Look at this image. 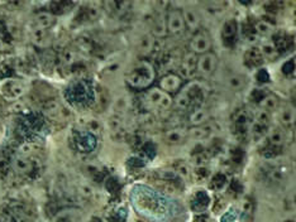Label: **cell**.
<instances>
[{"label": "cell", "mask_w": 296, "mask_h": 222, "mask_svg": "<svg viewBox=\"0 0 296 222\" xmlns=\"http://www.w3.org/2000/svg\"><path fill=\"white\" fill-rule=\"evenodd\" d=\"M156 81V68L150 61L140 60L135 62L125 76L128 87L134 91H145Z\"/></svg>", "instance_id": "6da1fadb"}, {"label": "cell", "mask_w": 296, "mask_h": 222, "mask_svg": "<svg viewBox=\"0 0 296 222\" xmlns=\"http://www.w3.org/2000/svg\"><path fill=\"white\" fill-rule=\"evenodd\" d=\"M140 107L148 113H166L174 105V98L171 95H167L164 91L160 90L159 87L148 88L143 91L140 96Z\"/></svg>", "instance_id": "7a4b0ae2"}, {"label": "cell", "mask_w": 296, "mask_h": 222, "mask_svg": "<svg viewBox=\"0 0 296 222\" xmlns=\"http://www.w3.org/2000/svg\"><path fill=\"white\" fill-rule=\"evenodd\" d=\"M204 100V88L197 81L186 83L182 86L180 92L176 93L174 103L176 107L181 110H192L195 107L201 106V102Z\"/></svg>", "instance_id": "3957f363"}, {"label": "cell", "mask_w": 296, "mask_h": 222, "mask_svg": "<svg viewBox=\"0 0 296 222\" xmlns=\"http://www.w3.org/2000/svg\"><path fill=\"white\" fill-rule=\"evenodd\" d=\"M67 98H70L71 102L76 105H85L89 101H94V92L90 88V85L85 81H76L70 88H67Z\"/></svg>", "instance_id": "277c9868"}, {"label": "cell", "mask_w": 296, "mask_h": 222, "mask_svg": "<svg viewBox=\"0 0 296 222\" xmlns=\"http://www.w3.org/2000/svg\"><path fill=\"white\" fill-rule=\"evenodd\" d=\"M190 48H191L192 53L196 54V56H201V54L211 52L213 41H211V37L209 36L208 32L203 31V29L195 32L191 39H190Z\"/></svg>", "instance_id": "5b68a950"}, {"label": "cell", "mask_w": 296, "mask_h": 222, "mask_svg": "<svg viewBox=\"0 0 296 222\" xmlns=\"http://www.w3.org/2000/svg\"><path fill=\"white\" fill-rule=\"evenodd\" d=\"M218 66V58L213 52H208L205 54L197 56L196 61V73L201 77L209 78L214 75Z\"/></svg>", "instance_id": "8992f818"}, {"label": "cell", "mask_w": 296, "mask_h": 222, "mask_svg": "<svg viewBox=\"0 0 296 222\" xmlns=\"http://www.w3.org/2000/svg\"><path fill=\"white\" fill-rule=\"evenodd\" d=\"M166 26L167 34L171 36H181L186 32L184 17L180 9H171L166 13Z\"/></svg>", "instance_id": "52a82bcc"}, {"label": "cell", "mask_w": 296, "mask_h": 222, "mask_svg": "<svg viewBox=\"0 0 296 222\" xmlns=\"http://www.w3.org/2000/svg\"><path fill=\"white\" fill-rule=\"evenodd\" d=\"M103 12V4L102 3H89L85 4L83 8L79 12L78 17H76L75 22L78 24H86L96 22Z\"/></svg>", "instance_id": "ba28073f"}, {"label": "cell", "mask_w": 296, "mask_h": 222, "mask_svg": "<svg viewBox=\"0 0 296 222\" xmlns=\"http://www.w3.org/2000/svg\"><path fill=\"white\" fill-rule=\"evenodd\" d=\"M182 78L177 73H166L159 80V88L167 95L177 93L182 87Z\"/></svg>", "instance_id": "9c48e42d"}, {"label": "cell", "mask_w": 296, "mask_h": 222, "mask_svg": "<svg viewBox=\"0 0 296 222\" xmlns=\"http://www.w3.org/2000/svg\"><path fill=\"white\" fill-rule=\"evenodd\" d=\"M73 140H75L76 148L81 153H90L94 148L96 147V138L95 135L90 134L86 130H80L75 132L73 134Z\"/></svg>", "instance_id": "30bf717a"}, {"label": "cell", "mask_w": 296, "mask_h": 222, "mask_svg": "<svg viewBox=\"0 0 296 222\" xmlns=\"http://www.w3.org/2000/svg\"><path fill=\"white\" fill-rule=\"evenodd\" d=\"M12 167H13L14 172L21 174V176L32 174L37 168L34 160L28 157H24V155H17L12 162Z\"/></svg>", "instance_id": "8fae6325"}, {"label": "cell", "mask_w": 296, "mask_h": 222, "mask_svg": "<svg viewBox=\"0 0 296 222\" xmlns=\"http://www.w3.org/2000/svg\"><path fill=\"white\" fill-rule=\"evenodd\" d=\"M238 36V23L236 19H229L223 24L221 28V39L227 47H233Z\"/></svg>", "instance_id": "7c38bea8"}, {"label": "cell", "mask_w": 296, "mask_h": 222, "mask_svg": "<svg viewBox=\"0 0 296 222\" xmlns=\"http://www.w3.org/2000/svg\"><path fill=\"white\" fill-rule=\"evenodd\" d=\"M196 61L197 56L192 52H189L184 56L181 63H180V77L181 78H190L196 73Z\"/></svg>", "instance_id": "4fadbf2b"}, {"label": "cell", "mask_w": 296, "mask_h": 222, "mask_svg": "<svg viewBox=\"0 0 296 222\" xmlns=\"http://www.w3.org/2000/svg\"><path fill=\"white\" fill-rule=\"evenodd\" d=\"M181 12L182 17H184L185 27H186L187 31L191 32L192 34H194L195 32L199 31L201 26V18L200 16H199V13L192 8H186Z\"/></svg>", "instance_id": "5bb4252c"}, {"label": "cell", "mask_w": 296, "mask_h": 222, "mask_svg": "<svg viewBox=\"0 0 296 222\" xmlns=\"http://www.w3.org/2000/svg\"><path fill=\"white\" fill-rule=\"evenodd\" d=\"M210 122V113H209L206 108L201 107H195L192 110H190L189 115V124L194 127H201V125L206 124V123Z\"/></svg>", "instance_id": "9a60e30c"}, {"label": "cell", "mask_w": 296, "mask_h": 222, "mask_svg": "<svg viewBox=\"0 0 296 222\" xmlns=\"http://www.w3.org/2000/svg\"><path fill=\"white\" fill-rule=\"evenodd\" d=\"M55 24V17L49 12H39L33 18V29L36 31H48Z\"/></svg>", "instance_id": "2e32d148"}, {"label": "cell", "mask_w": 296, "mask_h": 222, "mask_svg": "<svg viewBox=\"0 0 296 222\" xmlns=\"http://www.w3.org/2000/svg\"><path fill=\"white\" fill-rule=\"evenodd\" d=\"M268 147L267 152H276L278 154V150L282 148L283 143H285V133L280 129V128H273L268 134Z\"/></svg>", "instance_id": "e0dca14e"}, {"label": "cell", "mask_w": 296, "mask_h": 222, "mask_svg": "<svg viewBox=\"0 0 296 222\" xmlns=\"http://www.w3.org/2000/svg\"><path fill=\"white\" fill-rule=\"evenodd\" d=\"M187 132L180 128H172L164 134V142L169 145H180L186 142Z\"/></svg>", "instance_id": "ac0fdd59"}, {"label": "cell", "mask_w": 296, "mask_h": 222, "mask_svg": "<svg viewBox=\"0 0 296 222\" xmlns=\"http://www.w3.org/2000/svg\"><path fill=\"white\" fill-rule=\"evenodd\" d=\"M265 62V58L262 56V52L258 47H252V48L247 49L244 53V63L248 67H260Z\"/></svg>", "instance_id": "d6986e66"}, {"label": "cell", "mask_w": 296, "mask_h": 222, "mask_svg": "<svg viewBox=\"0 0 296 222\" xmlns=\"http://www.w3.org/2000/svg\"><path fill=\"white\" fill-rule=\"evenodd\" d=\"M94 100H95V107L99 113H103L108 108L110 102V93L103 86H99L94 92Z\"/></svg>", "instance_id": "ffe728a7"}, {"label": "cell", "mask_w": 296, "mask_h": 222, "mask_svg": "<svg viewBox=\"0 0 296 222\" xmlns=\"http://www.w3.org/2000/svg\"><path fill=\"white\" fill-rule=\"evenodd\" d=\"M214 123H206V124L201 125V127H194L187 132V137L192 138L195 140H204L214 133Z\"/></svg>", "instance_id": "44dd1931"}, {"label": "cell", "mask_w": 296, "mask_h": 222, "mask_svg": "<svg viewBox=\"0 0 296 222\" xmlns=\"http://www.w3.org/2000/svg\"><path fill=\"white\" fill-rule=\"evenodd\" d=\"M2 92L6 95V97H19V96L23 95L24 86L21 82H17V81H8V82H6L2 86Z\"/></svg>", "instance_id": "7402d4cb"}, {"label": "cell", "mask_w": 296, "mask_h": 222, "mask_svg": "<svg viewBox=\"0 0 296 222\" xmlns=\"http://www.w3.org/2000/svg\"><path fill=\"white\" fill-rule=\"evenodd\" d=\"M152 36L164 38L167 36V26H166V13H160L155 18L154 28H152Z\"/></svg>", "instance_id": "603a6c76"}, {"label": "cell", "mask_w": 296, "mask_h": 222, "mask_svg": "<svg viewBox=\"0 0 296 222\" xmlns=\"http://www.w3.org/2000/svg\"><path fill=\"white\" fill-rule=\"evenodd\" d=\"M258 103H260V106L262 107L263 111H266V113L270 114L271 111H275L276 108L278 107V105H280V100H278V97L275 95V93L268 92L266 93L262 98H261V101Z\"/></svg>", "instance_id": "cb8c5ba5"}, {"label": "cell", "mask_w": 296, "mask_h": 222, "mask_svg": "<svg viewBox=\"0 0 296 222\" xmlns=\"http://www.w3.org/2000/svg\"><path fill=\"white\" fill-rule=\"evenodd\" d=\"M280 123L285 129H290L291 127H293V123H295V113H293L292 107H290V106L282 107V110L280 111Z\"/></svg>", "instance_id": "d4e9b609"}, {"label": "cell", "mask_w": 296, "mask_h": 222, "mask_svg": "<svg viewBox=\"0 0 296 222\" xmlns=\"http://www.w3.org/2000/svg\"><path fill=\"white\" fill-rule=\"evenodd\" d=\"M156 47V39L152 34H147L142 38L139 43V51L142 54H151Z\"/></svg>", "instance_id": "484cf974"}, {"label": "cell", "mask_w": 296, "mask_h": 222, "mask_svg": "<svg viewBox=\"0 0 296 222\" xmlns=\"http://www.w3.org/2000/svg\"><path fill=\"white\" fill-rule=\"evenodd\" d=\"M174 172L176 173L177 177L182 179H189L191 177V169H190L189 164L184 160H177L174 165Z\"/></svg>", "instance_id": "4316f807"}, {"label": "cell", "mask_w": 296, "mask_h": 222, "mask_svg": "<svg viewBox=\"0 0 296 222\" xmlns=\"http://www.w3.org/2000/svg\"><path fill=\"white\" fill-rule=\"evenodd\" d=\"M258 48L262 52V56L263 58H265V61H275L277 60L278 56H280V53H278V51L276 49V47L273 46V43H263L262 46L258 47Z\"/></svg>", "instance_id": "83f0119b"}, {"label": "cell", "mask_w": 296, "mask_h": 222, "mask_svg": "<svg viewBox=\"0 0 296 222\" xmlns=\"http://www.w3.org/2000/svg\"><path fill=\"white\" fill-rule=\"evenodd\" d=\"M253 29H255V33L260 34V36L262 37H266V36H270V34L272 33L273 28L270 24V22L258 21L257 23L255 24V27H253Z\"/></svg>", "instance_id": "f1b7e54d"}, {"label": "cell", "mask_w": 296, "mask_h": 222, "mask_svg": "<svg viewBox=\"0 0 296 222\" xmlns=\"http://www.w3.org/2000/svg\"><path fill=\"white\" fill-rule=\"evenodd\" d=\"M246 83H247V81H246V78L243 77V76L232 75V76H229V77H228L229 87L233 88V90H236V91L244 88Z\"/></svg>", "instance_id": "f546056e"}, {"label": "cell", "mask_w": 296, "mask_h": 222, "mask_svg": "<svg viewBox=\"0 0 296 222\" xmlns=\"http://www.w3.org/2000/svg\"><path fill=\"white\" fill-rule=\"evenodd\" d=\"M159 187L166 193H177L179 192V186H177L176 181H159Z\"/></svg>", "instance_id": "4dcf8cb0"}, {"label": "cell", "mask_w": 296, "mask_h": 222, "mask_svg": "<svg viewBox=\"0 0 296 222\" xmlns=\"http://www.w3.org/2000/svg\"><path fill=\"white\" fill-rule=\"evenodd\" d=\"M73 7V3H66V2H60V3H52L51 4V11L53 13L63 14L68 11V9Z\"/></svg>", "instance_id": "1f68e13d"}, {"label": "cell", "mask_w": 296, "mask_h": 222, "mask_svg": "<svg viewBox=\"0 0 296 222\" xmlns=\"http://www.w3.org/2000/svg\"><path fill=\"white\" fill-rule=\"evenodd\" d=\"M157 177L160 181H176L177 176L174 172V169L169 171V169H162V171L157 172Z\"/></svg>", "instance_id": "d6a6232c"}, {"label": "cell", "mask_w": 296, "mask_h": 222, "mask_svg": "<svg viewBox=\"0 0 296 222\" xmlns=\"http://www.w3.org/2000/svg\"><path fill=\"white\" fill-rule=\"evenodd\" d=\"M283 178H285V176H283V172L281 169H272V171L268 172V179L272 183H281Z\"/></svg>", "instance_id": "836d02e7"}, {"label": "cell", "mask_w": 296, "mask_h": 222, "mask_svg": "<svg viewBox=\"0 0 296 222\" xmlns=\"http://www.w3.org/2000/svg\"><path fill=\"white\" fill-rule=\"evenodd\" d=\"M32 38H33V41L36 42L37 44H43L44 42L48 39V36H47V31H36V29H33Z\"/></svg>", "instance_id": "e575fe53"}, {"label": "cell", "mask_w": 296, "mask_h": 222, "mask_svg": "<svg viewBox=\"0 0 296 222\" xmlns=\"http://www.w3.org/2000/svg\"><path fill=\"white\" fill-rule=\"evenodd\" d=\"M270 122H271L270 114H268V113H266V111H261L260 114L257 115V118H256L255 123L262 125V127L270 128Z\"/></svg>", "instance_id": "d590c367"}, {"label": "cell", "mask_w": 296, "mask_h": 222, "mask_svg": "<svg viewBox=\"0 0 296 222\" xmlns=\"http://www.w3.org/2000/svg\"><path fill=\"white\" fill-rule=\"evenodd\" d=\"M267 130H268V128L262 127V125L255 123V124H253V128H252L253 138H255V139H260V138H262L263 135L267 133Z\"/></svg>", "instance_id": "8d00e7d4"}, {"label": "cell", "mask_w": 296, "mask_h": 222, "mask_svg": "<svg viewBox=\"0 0 296 222\" xmlns=\"http://www.w3.org/2000/svg\"><path fill=\"white\" fill-rule=\"evenodd\" d=\"M226 182H227V178H226V176H224V174H216V176H214V178L211 179V187H213L214 189H220L221 187L224 186V184H226Z\"/></svg>", "instance_id": "74e56055"}, {"label": "cell", "mask_w": 296, "mask_h": 222, "mask_svg": "<svg viewBox=\"0 0 296 222\" xmlns=\"http://www.w3.org/2000/svg\"><path fill=\"white\" fill-rule=\"evenodd\" d=\"M243 212H244V216H252L253 213V201L252 198H250V197H247L246 199H244L243 202Z\"/></svg>", "instance_id": "f35d334b"}, {"label": "cell", "mask_w": 296, "mask_h": 222, "mask_svg": "<svg viewBox=\"0 0 296 222\" xmlns=\"http://www.w3.org/2000/svg\"><path fill=\"white\" fill-rule=\"evenodd\" d=\"M73 218H72V214L68 213V212H62V213H60L57 216V218H56V222H72Z\"/></svg>", "instance_id": "ab89813d"}, {"label": "cell", "mask_w": 296, "mask_h": 222, "mask_svg": "<svg viewBox=\"0 0 296 222\" xmlns=\"http://www.w3.org/2000/svg\"><path fill=\"white\" fill-rule=\"evenodd\" d=\"M293 70H295V63H293V61H288V62H286L285 65L282 66V72L285 73V75H291V73L293 72Z\"/></svg>", "instance_id": "60d3db41"}, {"label": "cell", "mask_w": 296, "mask_h": 222, "mask_svg": "<svg viewBox=\"0 0 296 222\" xmlns=\"http://www.w3.org/2000/svg\"><path fill=\"white\" fill-rule=\"evenodd\" d=\"M257 80L260 81V82H267V81H268V73L266 72V70L258 71Z\"/></svg>", "instance_id": "b9f144b4"}, {"label": "cell", "mask_w": 296, "mask_h": 222, "mask_svg": "<svg viewBox=\"0 0 296 222\" xmlns=\"http://www.w3.org/2000/svg\"><path fill=\"white\" fill-rule=\"evenodd\" d=\"M90 222H102V219L99 218V217H93Z\"/></svg>", "instance_id": "7bdbcfd3"}, {"label": "cell", "mask_w": 296, "mask_h": 222, "mask_svg": "<svg viewBox=\"0 0 296 222\" xmlns=\"http://www.w3.org/2000/svg\"><path fill=\"white\" fill-rule=\"evenodd\" d=\"M21 222H23V221H21Z\"/></svg>", "instance_id": "ee69618b"}]
</instances>
